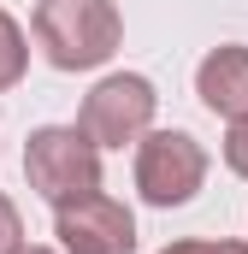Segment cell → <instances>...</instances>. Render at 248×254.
Listing matches in <instances>:
<instances>
[{
	"instance_id": "obj_1",
	"label": "cell",
	"mask_w": 248,
	"mask_h": 254,
	"mask_svg": "<svg viewBox=\"0 0 248 254\" xmlns=\"http://www.w3.org/2000/svg\"><path fill=\"white\" fill-rule=\"evenodd\" d=\"M30 30H36V48L48 54V65H60V71L107 65L119 54V36H124L113 0H42Z\"/></svg>"
},
{
	"instance_id": "obj_2",
	"label": "cell",
	"mask_w": 248,
	"mask_h": 254,
	"mask_svg": "<svg viewBox=\"0 0 248 254\" xmlns=\"http://www.w3.org/2000/svg\"><path fill=\"white\" fill-rule=\"evenodd\" d=\"M24 178L42 201H83L101 190V142L83 125H42L24 142Z\"/></svg>"
},
{
	"instance_id": "obj_3",
	"label": "cell",
	"mask_w": 248,
	"mask_h": 254,
	"mask_svg": "<svg viewBox=\"0 0 248 254\" xmlns=\"http://www.w3.org/2000/svg\"><path fill=\"white\" fill-rule=\"evenodd\" d=\"M207 184V154L189 130H148L136 142V190L148 207H184Z\"/></svg>"
},
{
	"instance_id": "obj_4",
	"label": "cell",
	"mask_w": 248,
	"mask_h": 254,
	"mask_svg": "<svg viewBox=\"0 0 248 254\" xmlns=\"http://www.w3.org/2000/svg\"><path fill=\"white\" fill-rule=\"evenodd\" d=\"M154 83L136 77V71H119V77H101L89 95H83V113L77 125L89 130L101 148H124V142H142L148 125H154Z\"/></svg>"
},
{
	"instance_id": "obj_5",
	"label": "cell",
	"mask_w": 248,
	"mask_h": 254,
	"mask_svg": "<svg viewBox=\"0 0 248 254\" xmlns=\"http://www.w3.org/2000/svg\"><path fill=\"white\" fill-rule=\"evenodd\" d=\"M54 237L65 254H136V219L113 195H83L54 207Z\"/></svg>"
},
{
	"instance_id": "obj_6",
	"label": "cell",
	"mask_w": 248,
	"mask_h": 254,
	"mask_svg": "<svg viewBox=\"0 0 248 254\" xmlns=\"http://www.w3.org/2000/svg\"><path fill=\"white\" fill-rule=\"evenodd\" d=\"M195 95H201V107L207 113H219V119H248V48H213L201 71H195Z\"/></svg>"
},
{
	"instance_id": "obj_7",
	"label": "cell",
	"mask_w": 248,
	"mask_h": 254,
	"mask_svg": "<svg viewBox=\"0 0 248 254\" xmlns=\"http://www.w3.org/2000/svg\"><path fill=\"white\" fill-rule=\"evenodd\" d=\"M24 65H30V48H24V30L0 12V89H12L18 77H24Z\"/></svg>"
},
{
	"instance_id": "obj_8",
	"label": "cell",
	"mask_w": 248,
	"mask_h": 254,
	"mask_svg": "<svg viewBox=\"0 0 248 254\" xmlns=\"http://www.w3.org/2000/svg\"><path fill=\"white\" fill-rule=\"evenodd\" d=\"M225 166L237 178H248V119H237V125L225 130Z\"/></svg>"
},
{
	"instance_id": "obj_9",
	"label": "cell",
	"mask_w": 248,
	"mask_h": 254,
	"mask_svg": "<svg viewBox=\"0 0 248 254\" xmlns=\"http://www.w3.org/2000/svg\"><path fill=\"white\" fill-rule=\"evenodd\" d=\"M0 254H24V219L6 195H0Z\"/></svg>"
},
{
	"instance_id": "obj_10",
	"label": "cell",
	"mask_w": 248,
	"mask_h": 254,
	"mask_svg": "<svg viewBox=\"0 0 248 254\" xmlns=\"http://www.w3.org/2000/svg\"><path fill=\"white\" fill-rule=\"evenodd\" d=\"M160 254H248V243H201V237H184V243H166Z\"/></svg>"
},
{
	"instance_id": "obj_11",
	"label": "cell",
	"mask_w": 248,
	"mask_h": 254,
	"mask_svg": "<svg viewBox=\"0 0 248 254\" xmlns=\"http://www.w3.org/2000/svg\"><path fill=\"white\" fill-rule=\"evenodd\" d=\"M24 254H54V249H24Z\"/></svg>"
}]
</instances>
